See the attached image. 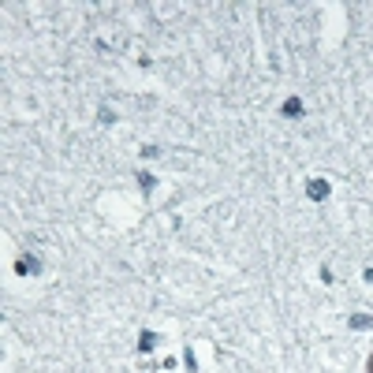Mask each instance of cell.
Masks as SVG:
<instances>
[{"mask_svg":"<svg viewBox=\"0 0 373 373\" xmlns=\"http://www.w3.org/2000/svg\"><path fill=\"white\" fill-rule=\"evenodd\" d=\"M37 269H41V265H37L34 258H19L15 261V276H26V272H37Z\"/></svg>","mask_w":373,"mask_h":373,"instance_id":"obj_3","label":"cell"},{"mask_svg":"<svg viewBox=\"0 0 373 373\" xmlns=\"http://www.w3.org/2000/svg\"><path fill=\"white\" fill-rule=\"evenodd\" d=\"M366 370H370V373H373V355H370V362H366Z\"/></svg>","mask_w":373,"mask_h":373,"instance_id":"obj_9","label":"cell"},{"mask_svg":"<svg viewBox=\"0 0 373 373\" xmlns=\"http://www.w3.org/2000/svg\"><path fill=\"white\" fill-rule=\"evenodd\" d=\"M362 276H366V284H373V269H366V272H362Z\"/></svg>","mask_w":373,"mask_h":373,"instance_id":"obj_8","label":"cell"},{"mask_svg":"<svg viewBox=\"0 0 373 373\" xmlns=\"http://www.w3.org/2000/svg\"><path fill=\"white\" fill-rule=\"evenodd\" d=\"M138 183H142V190H153V176L149 172H138Z\"/></svg>","mask_w":373,"mask_h":373,"instance_id":"obj_7","label":"cell"},{"mask_svg":"<svg viewBox=\"0 0 373 373\" xmlns=\"http://www.w3.org/2000/svg\"><path fill=\"white\" fill-rule=\"evenodd\" d=\"M306 194L314 198V202H325V198H329V183H325V179H310V183H306Z\"/></svg>","mask_w":373,"mask_h":373,"instance_id":"obj_1","label":"cell"},{"mask_svg":"<svg viewBox=\"0 0 373 373\" xmlns=\"http://www.w3.org/2000/svg\"><path fill=\"white\" fill-rule=\"evenodd\" d=\"M351 329H358V332H362V329H373V317L370 314H355V317H351Z\"/></svg>","mask_w":373,"mask_h":373,"instance_id":"obj_5","label":"cell"},{"mask_svg":"<svg viewBox=\"0 0 373 373\" xmlns=\"http://www.w3.org/2000/svg\"><path fill=\"white\" fill-rule=\"evenodd\" d=\"M280 112H284V116H302V101H298V97H288V101H284V109H280Z\"/></svg>","mask_w":373,"mask_h":373,"instance_id":"obj_4","label":"cell"},{"mask_svg":"<svg viewBox=\"0 0 373 373\" xmlns=\"http://www.w3.org/2000/svg\"><path fill=\"white\" fill-rule=\"evenodd\" d=\"M183 362H186V370H190V373H194V370H198V362H194V351H190V347H186V351H183Z\"/></svg>","mask_w":373,"mask_h":373,"instance_id":"obj_6","label":"cell"},{"mask_svg":"<svg viewBox=\"0 0 373 373\" xmlns=\"http://www.w3.org/2000/svg\"><path fill=\"white\" fill-rule=\"evenodd\" d=\"M157 343H161V336H157V332H142V336H138V351H142V355H146V351H153Z\"/></svg>","mask_w":373,"mask_h":373,"instance_id":"obj_2","label":"cell"}]
</instances>
